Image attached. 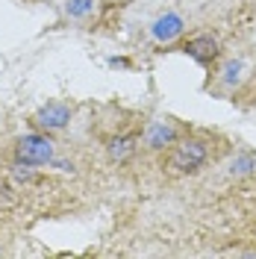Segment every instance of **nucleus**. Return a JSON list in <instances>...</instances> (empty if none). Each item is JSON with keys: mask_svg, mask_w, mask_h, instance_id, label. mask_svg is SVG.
<instances>
[{"mask_svg": "<svg viewBox=\"0 0 256 259\" xmlns=\"http://www.w3.org/2000/svg\"><path fill=\"white\" fill-rule=\"evenodd\" d=\"M12 174H15V180H21V183H30V180H35V171H32L27 162L15 165V171H12Z\"/></svg>", "mask_w": 256, "mask_h": 259, "instance_id": "obj_8", "label": "nucleus"}, {"mask_svg": "<svg viewBox=\"0 0 256 259\" xmlns=\"http://www.w3.org/2000/svg\"><path fill=\"white\" fill-rule=\"evenodd\" d=\"M147 142L153 147H162L168 145V142H174V130L171 127H162V124H156V127L150 130V136H147Z\"/></svg>", "mask_w": 256, "mask_h": 259, "instance_id": "obj_6", "label": "nucleus"}, {"mask_svg": "<svg viewBox=\"0 0 256 259\" xmlns=\"http://www.w3.org/2000/svg\"><path fill=\"white\" fill-rule=\"evenodd\" d=\"M133 150H136V136H118V139L109 142V159L124 162L133 156Z\"/></svg>", "mask_w": 256, "mask_h": 259, "instance_id": "obj_5", "label": "nucleus"}, {"mask_svg": "<svg viewBox=\"0 0 256 259\" xmlns=\"http://www.w3.org/2000/svg\"><path fill=\"white\" fill-rule=\"evenodd\" d=\"M18 159L27 165H41V162L53 159V145L45 136H24L18 142Z\"/></svg>", "mask_w": 256, "mask_h": 259, "instance_id": "obj_2", "label": "nucleus"}, {"mask_svg": "<svg viewBox=\"0 0 256 259\" xmlns=\"http://www.w3.org/2000/svg\"><path fill=\"white\" fill-rule=\"evenodd\" d=\"M203 162H206V147H203V142L192 139V142H180L177 145L174 156H171V168L180 171V174H192Z\"/></svg>", "mask_w": 256, "mask_h": 259, "instance_id": "obj_1", "label": "nucleus"}, {"mask_svg": "<svg viewBox=\"0 0 256 259\" xmlns=\"http://www.w3.org/2000/svg\"><path fill=\"white\" fill-rule=\"evenodd\" d=\"M9 192H12L9 186H0V203H3V206H12V203H15V194H9Z\"/></svg>", "mask_w": 256, "mask_h": 259, "instance_id": "obj_9", "label": "nucleus"}, {"mask_svg": "<svg viewBox=\"0 0 256 259\" xmlns=\"http://www.w3.org/2000/svg\"><path fill=\"white\" fill-rule=\"evenodd\" d=\"M68 118H71L68 106H62V103H48V106H41V109H38L35 124H38V127H45V130H62L65 124H68Z\"/></svg>", "mask_w": 256, "mask_h": 259, "instance_id": "obj_3", "label": "nucleus"}, {"mask_svg": "<svg viewBox=\"0 0 256 259\" xmlns=\"http://www.w3.org/2000/svg\"><path fill=\"white\" fill-rule=\"evenodd\" d=\"M180 32V21L177 18H168V21H159V27H156V35L159 38H171Z\"/></svg>", "mask_w": 256, "mask_h": 259, "instance_id": "obj_7", "label": "nucleus"}, {"mask_svg": "<svg viewBox=\"0 0 256 259\" xmlns=\"http://www.w3.org/2000/svg\"><path fill=\"white\" fill-rule=\"evenodd\" d=\"M189 53H192L197 62H209V59H215V53H218V45H215V38L212 35H200V38H194L189 41Z\"/></svg>", "mask_w": 256, "mask_h": 259, "instance_id": "obj_4", "label": "nucleus"}]
</instances>
